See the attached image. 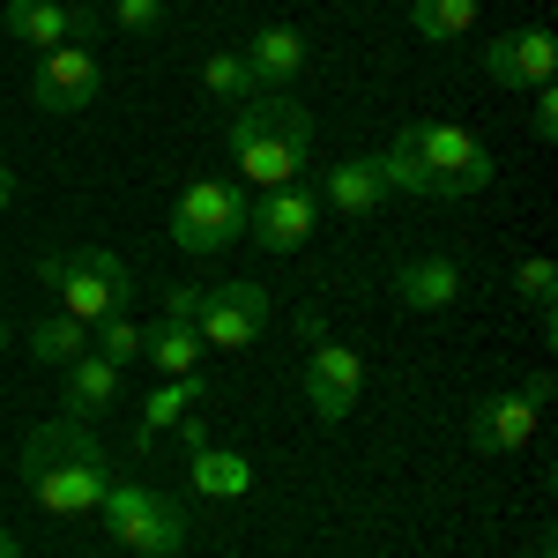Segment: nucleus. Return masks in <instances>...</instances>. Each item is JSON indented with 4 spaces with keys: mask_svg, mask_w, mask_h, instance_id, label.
I'll return each mask as SVG.
<instances>
[{
    "mask_svg": "<svg viewBox=\"0 0 558 558\" xmlns=\"http://www.w3.org/2000/svg\"><path fill=\"white\" fill-rule=\"evenodd\" d=\"M97 521H105V536L134 558H179L186 551V507L165 499L157 484H120V476H112V492L97 499Z\"/></svg>",
    "mask_w": 558,
    "mask_h": 558,
    "instance_id": "7ed1b4c3",
    "label": "nucleus"
},
{
    "mask_svg": "<svg viewBox=\"0 0 558 558\" xmlns=\"http://www.w3.org/2000/svg\"><path fill=\"white\" fill-rule=\"evenodd\" d=\"M380 179L395 186V194H425V202H432V179H425V165H417V149H410V142L380 149Z\"/></svg>",
    "mask_w": 558,
    "mask_h": 558,
    "instance_id": "a878e982",
    "label": "nucleus"
},
{
    "mask_svg": "<svg viewBox=\"0 0 558 558\" xmlns=\"http://www.w3.org/2000/svg\"><path fill=\"white\" fill-rule=\"evenodd\" d=\"M410 31L432 45H454L476 31V0H410Z\"/></svg>",
    "mask_w": 558,
    "mask_h": 558,
    "instance_id": "4be33fe9",
    "label": "nucleus"
},
{
    "mask_svg": "<svg viewBox=\"0 0 558 558\" xmlns=\"http://www.w3.org/2000/svg\"><path fill=\"white\" fill-rule=\"evenodd\" d=\"M514 299H521V305H536V313L558 299V260H551V254H529V260L514 268Z\"/></svg>",
    "mask_w": 558,
    "mask_h": 558,
    "instance_id": "393cba45",
    "label": "nucleus"
},
{
    "mask_svg": "<svg viewBox=\"0 0 558 558\" xmlns=\"http://www.w3.org/2000/svg\"><path fill=\"white\" fill-rule=\"evenodd\" d=\"M60 402H68V417H75V425L105 417V410L120 402V365H105L97 350L75 357V365H68V387H60Z\"/></svg>",
    "mask_w": 558,
    "mask_h": 558,
    "instance_id": "dca6fc26",
    "label": "nucleus"
},
{
    "mask_svg": "<svg viewBox=\"0 0 558 558\" xmlns=\"http://www.w3.org/2000/svg\"><path fill=\"white\" fill-rule=\"evenodd\" d=\"M223 142H231L239 179H254L260 194H268V186H299L305 149H313V112L291 105L283 89H268V97H254V105H239V120H231Z\"/></svg>",
    "mask_w": 558,
    "mask_h": 558,
    "instance_id": "f03ea898",
    "label": "nucleus"
},
{
    "mask_svg": "<svg viewBox=\"0 0 558 558\" xmlns=\"http://www.w3.org/2000/svg\"><path fill=\"white\" fill-rule=\"evenodd\" d=\"M0 558H23V544H15V536H8V529H0Z\"/></svg>",
    "mask_w": 558,
    "mask_h": 558,
    "instance_id": "7c9ffc66",
    "label": "nucleus"
},
{
    "mask_svg": "<svg viewBox=\"0 0 558 558\" xmlns=\"http://www.w3.org/2000/svg\"><path fill=\"white\" fill-rule=\"evenodd\" d=\"M0 357H8V320H0Z\"/></svg>",
    "mask_w": 558,
    "mask_h": 558,
    "instance_id": "2f4dec72",
    "label": "nucleus"
},
{
    "mask_svg": "<svg viewBox=\"0 0 558 558\" xmlns=\"http://www.w3.org/2000/svg\"><path fill=\"white\" fill-rule=\"evenodd\" d=\"M380 202H387L380 157H350V165H328V172H320V209H343V216H380Z\"/></svg>",
    "mask_w": 558,
    "mask_h": 558,
    "instance_id": "2eb2a0df",
    "label": "nucleus"
},
{
    "mask_svg": "<svg viewBox=\"0 0 558 558\" xmlns=\"http://www.w3.org/2000/svg\"><path fill=\"white\" fill-rule=\"evenodd\" d=\"M484 75L499 89H544L558 75V38L551 31H507L484 45Z\"/></svg>",
    "mask_w": 558,
    "mask_h": 558,
    "instance_id": "f8f14e48",
    "label": "nucleus"
},
{
    "mask_svg": "<svg viewBox=\"0 0 558 558\" xmlns=\"http://www.w3.org/2000/svg\"><path fill=\"white\" fill-rule=\"evenodd\" d=\"M476 8H484V0H476Z\"/></svg>",
    "mask_w": 558,
    "mask_h": 558,
    "instance_id": "72a5a7b5",
    "label": "nucleus"
},
{
    "mask_svg": "<svg viewBox=\"0 0 558 558\" xmlns=\"http://www.w3.org/2000/svg\"><path fill=\"white\" fill-rule=\"evenodd\" d=\"M23 492L38 499L45 514L83 521L97 514V499L112 492V454L97 447V432L75 417H52L23 439Z\"/></svg>",
    "mask_w": 558,
    "mask_h": 558,
    "instance_id": "f257e3e1",
    "label": "nucleus"
},
{
    "mask_svg": "<svg viewBox=\"0 0 558 558\" xmlns=\"http://www.w3.org/2000/svg\"><path fill=\"white\" fill-rule=\"evenodd\" d=\"M268 328V291L260 283H209L194 305V336L209 350H246Z\"/></svg>",
    "mask_w": 558,
    "mask_h": 558,
    "instance_id": "0eeeda50",
    "label": "nucleus"
},
{
    "mask_svg": "<svg viewBox=\"0 0 558 558\" xmlns=\"http://www.w3.org/2000/svg\"><path fill=\"white\" fill-rule=\"evenodd\" d=\"M186 476H194V492H202V499H246V492H254V462H246V454H231V447H194Z\"/></svg>",
    "mask_w": 558,
    "mask_h": 558,
    "instance_id": "aec40b11",
    "label": "nucleus"
},
{
    "mask_svg": "<svg viewBox=\"0 0 558 558\" xmlns=\"http://www.w3.org/2000/svg\"><path fill=\"white\" fill-rule=\"evenodd\" d=\"M60 313H75L83 328H97V320H112V313H128L134 299V276L128 260L112 254V246H75V254L60 260Z\"/></svg>",
    "mask_w": 558,
    "mask_h": 558,
    "instance_id": "423d86ee",
    "label": "nucleus"
},
{
    "mask_svg": "<svg viewBox=\"0 0 558 558\" xmlns=\"http://www.w3.org/2000/svg\"><path fill=\"white\" fill-rule=\"evenodd\" d=\"M112 23L134 31V38H149V31L165 23V0H112Z\"/></svg>",
    "mask_w": 558,
    "mask_h": 558,
    "instance_id": "bb28decb",
    "label": "nucleus"
},
{
    "mask_svg": "<svg viewBox=\"0 0 558 558\" xmlns=\"http://www.w3.org/2000/svg\"><path fill=\"white\" fill-rule=\"evenodd\" d=\"M202 350H209V343L194 336V320H172V313H165V320L142 336V357H149L165 380H186V373H202Z\"/></svg>",
    "mask_w": 558,
    "mask_h": 558,
    "instance_id": "a211bd4d",
    "label": "nucleus"
},
{
    "mask_svg": "<svg viewBox=\"0 0 558 558\" xmlns=\"http://www.w3.org/2000/svg\"><path fill=\"white\" fill-rule=\"evenodd\" d=\"M194 402H202V373H186V380H165V387H157V395L142 402V425H134V454H149V447H157V439H165V432H172L179 417L194 410Z\"/></svg>",
    "mask_w": 558,
    "mask_h": 558,
    "instance_id": "6ab92c4d",
    "label": "nucleus"
},
{
    "mask_svg": "<svg viewBox=\"0 0 558 558\" xmlns=\"http://www.w3.org/2000/svg\"><path fill=\"white\" fill-rule=\"evenodd\" d=\"M31 357L68 373L75 357H89V328L75 320V313H52V320H38V328H31Z\"/></svg>",
    "mask_w": 558,
    "mask_h": 558,
    "instance_id": "412c9836",
    "label": "nucleus"
},
{
    "mask_svg": "<svg viewBox=\"0 0 558 558\" xmlns=\"http://www.w3.org/2000/svg\"><path fill=\"white\" fill-rule=\"evenodd\" d=\"M0 23H8L15 45H45V52L97 38V8H83V0H8Z\"/></svg>",
    "mask_w": 558,
    "mask_h": 558,
    "instance_id": "9b49d317",
    "label": "nucleus"
},
{
    "mask_svg": "<svg viewBox=\"0 0 558 558\" xmlns=\"http://www.w3.org/2000/svg\"><path fill=\"white\" fill-rule=\"evenodd\" d=\"M0 209H15V172L0 165Z\"/></svg>",
    "mask_w": 558,
    "mask_h": 558,
    "instance_id": "c756f323",
    "label": "nucleus"
},
{
    "mask_svg": "<svg viewBox=\"0 0 558 558\" xmlns=\"http://www.w3.org/2000/svg\"><path fill=\"white\" fill-rule=\"evenodd\" d=\"M97 89H105V68H97L89 45H52L38 60V75H31V97H38L45 112H60V120L97 105Z\"/></svg>",
    "mask_w": 558,
    "mask_h": 558,
    "instance_id": "9d476101",
    "label": "nucleus"
},
{
    "mask_svg": "<svg viewBox=\"0 0 558 558\" xmlns=\"http://www.w3.org/2000/svg\"><path fill=\"white\" fill-rule=\"evenodd\" d=\"M89 350H97L105 365H134V357H142V328H134L128 313H112V320L89 328Z\"/></svg>",
    "mask_w": 558,
    "mask_h": 558,
    "instance_id": "b1692460",
    "label": "nucleus"
},
{
    "mask_svg": "<svg viewBox=\"0 0 558 558\" xmlns=\"http://www.w3.org/2000/svg\"><path fill=\"white\" fill-rule=\"evenodd\" d=\"M246 68H254L260 97H268V89H283L305 68V38L291 23H268V31H254V45H246Z\"/></svg>",
    "mask_w": 558,
    "mask_h": 558,
    "instance_id": "f3484780",
    "label": "nucleus"
},
{
    "mask_svg": "<svg viewBox=\"0 0 558 558\" xmlns=\"http://www.w3.org/2000/svg\"><path fill=\"white\" fill-rule=\"evenodd\" d=\"M395 142L417 149V165H425V179H432V202H462V194H484V186H492L484 142H476L470 128H454V120H402Z\"/></svg>",
    "mask_w": 558,
    "mask_h": 558,
    "instance_id": "20e7f679",
    "label": "nucleus"
},
{
    "mask_svg": "<svg viewBox=\"0 0 558 558\" xmlns=\"http://www.w3.org/2000/svg\"><path fill=\"white\" fill-rule=\"evenodd\" d=\"M194 305H202V283H179L172 299H165V313H172V320H194Z\"/></svg>",
    "mask_w": 558,
    "mask_h": 558,
    "instance_id": "c85d7f7f",
    "label": "nucleus"
},
{
    "mask_svg": "<svg viewBox=\"0 0 558 558\" xmlns=\"http://www.w3.org/2000/svg\"><path fill=\"white\" fill-rule=\"evenodd\" d=\"M462 260L447 254H425V260H402L395 268V305H410V313H447V305L462 299Z\"/></svg>",
    "mask_w": 558,
    "mask_h": 558,
    "instance_id": "4468645a",
    "label": "nucleus"
},
{
    "mask_svg": "<svg viewBox=\"0 0 558 558\" xmlns=\"http://www.w3.org/2000/svg\"><path fill=\"white\" fill-rule=\"evenodd\" d=\"M246 216H254V202L239 179H194L172 202V246L179 254H223L246 239Z\"/></svg>",
    "mask_w": 558,
    "mask_h": 558,
    "instance_id": "39448f33",
    "label": "nucleus"
},
{
    "mask_svg": "<svg viewBox=\"0 0 558 558\" xmlns=\"http://www.w3.org/2000/svg\"><path fill=\"white\" fill-rule=\"evenodd\" d=\"M529 128H536V142H558V89H551V83L536 89V105H529Z\"/></svg>",
    "mask_w": 558,
    "mask_h": 558,
    "instance_id": "cd10ccee",
    "label": "nucleus"
},
{
    "mask_svg": "<svg viewBox=\"0 0 558 558\" xmlns=\"http://www.w3.org/2000/svg\"><path fill=\"white\" fill-rule=\"evenodd\" d=\"M313 223H320V194L313 186H268L254 202V216H246V239L260 254H299L313 239Z\"/></svg>",
    "mask_w": 558,
    "mask_h": 558,
    "instance_id": "6e6552de",
    "label": "nucleus"
},
{
    "mask_svg": "<svg viewBox=\"0 0 558 558\" xmlns=\"http://www.w3.org/2000/svg\"><path fill=\"white\" fill-rule=\"evenodd\" d=\"M536 417H544V402H529V395H484L470 410V447L476 454H521L529 439H536Z\"/></svg>",
    "mask_w": 558,
    "mask_h": 558,
    "instance_id": "ddd939ff",
    "label": "nucleus"
},
{
    "mask_svg": "<svg viewBox=\"0 0 558 558\" xmlns=\"http://www.w3.org/2000/svg\"><path fill=\"white\" fill-rule=\"evenodd\" d=\"M357 395H365V357L350 343H313V357H305V402H313V417L343 425L350 410H357Z\"/></svg>",
    "mask_w": 558,
    "mask_h": 558,
    "instance_id": "1a4fd4ad",
    "label": "nucleus"
},
{
    "mask_svg": "<svg viewBox=\"0 0 558 558\" xmlns=\"http://www.w3.org/2000/svg\"><path fill=\"white\" fill-rule=\"evenodd\" d=\"M0 8H8V0H0Z\"/></svg>",
    "mask_w": 558,
    "mask_h": 558,
    "instance_id": "473e14b6",
    "label": "nucleus"
},
{
    "mask_svg": "<svg viewBox=\"0 0 558 558\" xmlns=\"http://www.w3.org/2000/svg\"><path fill=\"white\" fill-rule=\"evenodd\" d=\"M202 89H209V97H223V105H254V97H260L246 52H209V60H202Z\"/></svg>",
    "mask_w": 558,
    "mask_h": 558,
    "instance_id": "5701e85b",
    "label": "nucleus"
}]
</instances>
